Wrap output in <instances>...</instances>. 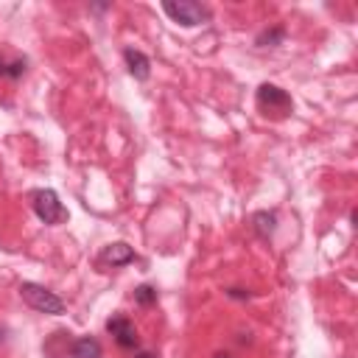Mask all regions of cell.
<instances>
[{
	"mask_svg": "<svg viewBox=\"0 0 358 358\" xmlns=\"http://www.w3.org/2000/svg\"><path fill=\"white\" fill-rule=\"evenodd\" d=\"M20 297L28 308H34L37 314H48V316H62L64 314V300L56 297L53 292H48L45 285L37 283H23L20 285Z\"/></svg>",
	"mask_w": 358,
	"mask_h": 358,
	"instance_id": "6da1fadb",
	"label": "cell"
},
{
	"mask_svg": "<svg viewBox=\"0 0 358 358\" xmlns=\"http://www.w3.org/2000/svg\"><path fill=\"white\" fill-rule=\"evenodd\" d=\"M31 207H34V213H37V219L45 222V224H51V227L67 222V210H64V204L59 202L56 190H51V188L34 190V193H31Z\"/></svg>",
	"mask_w": 358,
	"mask_h": 358,
	"instance_id": "7a4b0ae2",
	"label": "cell"
},
{
	"mask_svg": "<svg viewBox=\"0 0 358 358\" xmlns=\"http://www.w3.org/2000/svg\"><path fill=\"white\" fill-rule=\"evenodd\" d=\"M255 101H258V109L263 115H271V118H285V115H292V109H294L292 96L285 93L283 87H277V84H260Z\"/></svg>",
	"mask_w": 358,
	"mask_h": 358,
	"instance_id": "3957f363",
	"label": "cell"
},
{
	"mask_svg": "<svg viewBox=\"0 0 358 358\" xmlns=\"http://www.w3.org/2000/svg\"><path fill=\"white\" fill-rule=\"evenodd\" d=\"M163 12H165L174 23L185 26V28H193V26H202V23L210 20V12H207L204 6H199V3H193V0H179V3H174V0H165Z\"/></svg>",
	"mask_w": 358,
	"mask_h": 358,
	"instance_id": "277c9868",
	"label": "cell"
},
{
	"mask_svg": "<svg viewBox=\"0 0 358 358\" xmlns=\"http://www.w3.org/2000/svg\"><path fill=\"white\" fill-rule=\"evenodd\" d=\"M107 330L112 333V339H115V344L120 350H137V328L132 325L129 316H120V314L112 316L107 322Z\"/></svg>",
	"mask_w": 358,
	"mask_h": 358,
	"instance_id": "5b68a950",
	"label": "cell"
},
{
	"mask_svg": "<svg viewBox=\"0 0 358 358\" xmlns=\"http://www.w3.org/2000/svg\"><path fill=\"white\" fill-rule=\"evenodd\" d=\"M134 249L129 247V244H123V241H118V244H109V247H104V252L98 255V263H104V266H112V269H118V266H126V263H134Z\"/></svg>",
	"mask_w": 358,
	"mask_h": 358,
	"instance_id": "8992f818",
	"label": "cell"
},
{
	"mask_svg": "<svg viewBox=\"0 0 358 358\" xmlns=\"http://www.w3.org/2000/svg\"><path fill=\"white\" fill-rule=\"evenodd\" d=\"M123 62H126L129 73H132L137 82H149V76H152V62H149V56L143 53V51L126 48V51H123Z\"/></svg>",
	"mask_w": 358,
	"mask_h": 358,
	"instance_id": "52a82bcc",
	"label": "cell"
},
{
	"mask_svg": "<svg viewBox=\"0 0 358 358\" xmlns=\"http://www.w3.org/2000/svg\"><path fill=\"white\" fill-rule=\"evenodd\" d=\"M252 230L258 233V238L269 241L274 235V230H277V213H269V210L255 213V216H252Z\"/></svg>",
	"mask_w": 358,
	"mask_h": 358,
	"instance_id": "ba28073f",
	"label": "cell"
},
{
	"mask_svg": "<svg viewBox=\"0 0 358 358\" xmlns=\"http://www.w3.org/2000/svg\"><path fill=\"white\" fill-rule=\"evenodd\" d=\"M70 355L73 358H101L104 350H101V341L93 339V336H82L73 341V347H70Z\"/></svg>",
	"mask_w": 358,
	"mask_h": 358,
	"instance_id": "9c48e42d",
	"label": "cell"
},
{
	"mask_svg": "<svg viewBox=\"0 0 358 358\" xmlns=\"http://www.w3.org/2000/svg\"><path fill=\"white\" fill-rule=\"evenodd\" d=\"M134 303L143 305V308L157 305V289H154V285H137V289H134Z\"/></svg>",
	"mask_w": 358,
	"mask_h": 358,
	"instance_id": "30bf717a",
	"label": "cell"
},
{
	"mask_svg": "<svg viewBox=\"0 0 358 358\" xmlns=\"http://www.w3.org/2000/svg\"><path fill=\"white\" fill-rule=\"evenodd\" d=\"M283 39H285V28L280 26V28H271V31H263V34L258 37V45H260V48H269V45L274 48V45H280Z\"/></svg>",
	"mask_w": 358,
	"mask_h": 358,
	"instance_id": "8fae6325",
	"label": "cell"
},
{
	"mask_svg": "<svg viewBox=\"0 0 358 358\" xmlns=\"http://www.w3.org/2000/svg\"><path fill=\"white\" fill-rule=\"evenodd\" d=\"M26 73V59H17V62H9V79H20Z\"/></svg>",
	"mask_w": 358,
	"mask_h": 358,
	"instance_id": "7c38bea8",
	"label": "cell"
},
{
	"mask_svg": "<svg viewBox=\"0 0 358 358\" xmlns=\"http://www.w3.org/2000/svg\"><path fill=\"white\" fill-rule=\"evenodd\" d=\"M227 297H233V300H249V292H244V289H227Z\"/></svg>",
	"mask_w": 358,
	"mask_h": 358,
	"instance_id": "4fadbf2b",
	"label": "cell"
},
{
	"mask_svg": "<svg viewBox=\"0 0 358 358\" xmlns=\"http://www.w3.org/2000/svg\"><path fill=\"white\" fill-rule=\"evenodd\" d=\"M0 79H9V62L0 56Z\"/></svg>",
	"mask_w": 358,
	"mask_h": 358,
	"instance_id": "5bb4252c",
	"label": "cell"
},
{
	"mask_svg": "<svg viewBox=\"0 0 358 358\" xmlns=\"http://www.w3.org/2000/svg\"><path fill=\"white\" fill-rule=\"evenodd\" d=\"M213 358H233V355H227V352H216V355H213Z\"/></svg>",
	"mask_w": 358,
	"mask_h": 358,
	"instance_id": "9a60e30c",
	"label": "cell"
}]
</instances>
